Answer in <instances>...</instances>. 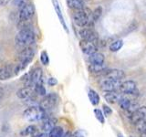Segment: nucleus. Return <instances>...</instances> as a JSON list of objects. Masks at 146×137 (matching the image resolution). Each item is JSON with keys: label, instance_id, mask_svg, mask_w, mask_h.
I'll return each instance as SVG.
<instances>
[{"label": "nucleus", "instance_id": "23", "mask_svg": "<svg viewBox=\"0 0 146 137\" xmlns=\"http://www.w3.org/2000/svg\"><path fill=\"white\" fill-rule=\"evenodd\" d=\"M88 96L90 99V102L92 105H98L100 103V95L98 94V92L96 90L90 89L88 92Z\"/></svg>", "mask_w": 146, "mask_h": 137}, {"label": "nucleus", "instance_id": "15", "mask_svg": "<svg viewBox=\"0 0 146 137\" xmlns=\"http://www.w3.org/2000/svg\"><path fill=\"white\" fill-rule=\"evenodd\" d=\"M80 49L82 50V52L86 55H89V56L95 52H97V50H98L97 44L90 42V41L82 40V39L80 42Z\"/></svg>", "mask_w": 146, "mask_h": 137}, {"label": "nucleus", "instance_id": "16", "mask_svg": "<svg viewBox=\"0 0 146 137\" xmlns=\"http://www.w3.org/2000/svg\"><path fill=\"white\" fill-rule=\"evenodd\" d=\"M58 120L55 117H48L47 116L42 121V124H41V130L44 132H48L51 131L55 126H57Z\"/></svg>", "mask_w": 146, "mask_h": 137}, {"label": "nucleus", "instance_id": "26", "mask_svg": "<svg viewBox=\"0 0 146 137\" xmlns=\"http://www.w3.org/2000/svg\"><path fill=\"white\" fill-rule=\"evenodd\" d=\"M122 47H123V41L121 39H117L115 41H113L112 43H111L109 49H110V50H111V52H117Z\"/></svg>", "mask_w": 146, "mask_h": 137}, {"label": "nucleus", "instance_id": "38", "mask_svg": "<svg viewBox=\"0 0 146 137\" xmlns=\"http://www.w3.org/2000/svg\"><path fill=\"white\" fill-rule=\"evenodd\" d=\"M2 97H3V91H2V90H0V100H1Z\"/></svg>", "mask_w": 146, "mask_h": 137}, {"label": "nucleus", "instance_id": "40", "mask_svg": "<svg viewBox=\"0 0 146 137\" xmlns=\"http://www.w3.org/2000/svg\"><path fill=\"white\" fill-rule=\"evenodd\" d=\"M83 2H86V1H90V0H82Z\"/></svg>", "mask_w": 146, "mask_h": 137}, {"label": "nucleus", "instance_id": "30", "mask_svg": "<svg viewBox=\"0 0 146 137\" xmlns=\"http://www.w3.org/2000/svg\"><path fill=\"white\" fill-rule=\"evenodd\" d=\"M94 115H95L96 119H97L102 124H103V123L105 122V116H104V114H103L102 110L94 109Z\"/></svg>", "mask_w": 146, "mask_h": 137}, {"label": "nucleus", "instance_id": "20", "mask_svg": "<svg viewBox=\"0 0 146 137\" xmlns=\"http://www.w3.org/2000/svg\"><path fill=\"white\" fill-rule=\"evenodd\" d=\"M89 61H90V64H104L105 57L102 53L97 51V52L90 55Z\"/></svg>", "mask_w": 146, "mask_h": 137}, {"label": "nucleus", "instance_id": "11", "mask_svg": "<svg viewBox=\"0 0 146 137\" xmlns=\"http://www.w3.org/2000/svg\"><path fill=\"white\" fill-rule=\"evenodd\" d=\"M102 75L104 76V78H107V79H110L114 81H119V82L125 78L124 71L121 70H118V68H112V70L107 68Z\"/></svg>", "mask_w": 146, "mask_h": 137}, {"label": "nucleus", "instance_id": "32", "mask_svg": "<svg viewBox=\"0 0 146 137\" xmlns=\"http://www.w3.org/2000/svg\"><path fill=\"white\" fill-rule=\"evenodd\" d=\"M27 2H29V0H12V4L18 8L24 7L26 4H27Z\"/></svg>", "mask_w": 146, "mask_h": 137}, {"label": "nucleus", "instance_id": "39", "mask_svg": "<svg viewBox=\"0 0 146 137\" xmlns=\"http://www.w3.org/2000/svg\"><path fill=\"white\" fill-rule=\"evenodd\" d=\"M118 137H124V136H123L121 134H120V132H119V134H118Z\"/></svg>", "mask_w": 146, "mask_h": 137}, {"label": "nucleus", "instance_id": "10", "mask_svg": "<svg viewBox=\"0 0 146 137\" xmlns=\"http://www.w3.org/2000/svg\"><path fill=\"white\" fill-rule=\"evenodd\" d=\"M121 82L119 81H114L107 78L100 80V86L102 90H103L104 92H110V91H116L117 89H119L120 87Z\"/></svg>", "mask_w": 146, "mask_h": 137}, {"label": "nucleus", "instance_id": "7", "mask_svg": "<svg viewBox=\"0 0 146 137\" xmlns=\"http://www.w3.org/2000/svg\"><path fill=\"white\" fill-rule=\"evenodd\" d=\"M42 78H43L42 68L39 67H36L34 70H32L31 71L29 72V79L25 82V86L34 89V87L36 84H38L40 82L43 81Z\"/></svg>", "mask_w": 146, "mask_h": 137}, {"label": "nucleus", "instance_id": "2", "mask_svg": "<svg viewBox=\"0 0 146 137\" xmlns=\"http://www.w3.org/2000/svg\"><path fill=\"white\" fill-rule=\"evenodd\" d=\"M91 14H92V11L85 7L83 10L75 11V13L73 14V20L77 26L82 27V29L83 27H91V26L93 25Z\"/></svg>", "mask_w": 146, "mask_h": 137}, {"label": "nucleus", "instance_id": "35", "mask_svg": "<svg viewBox=\"0 0 146 137\" xmlns=\"http://www.w3.org/2000/svg\"><path fill=\"white\" fill-rule=\"evenodd\" d=\"M35 137H48L47 132H39L38 134H36Z\"/></svg>", "mask_w": 146, "mask_h": 137}, {"label": "nucleus", "instance_id": "41", "mask_svg": "<svg viewBox=\"0 0 146 137\" xmlns=\"http://www.w3.org/2000/svg\"><path fill=\"white\" fill-rule=\"evenodd\" d=\"M144 33L146 34V29H145V31H144Z\"/></svg>", "mask_w": 146, "mask_h": 137}, {"label": "nucleus", "instance_id": "18", "mask_svg": "<svg viewBox=\"0 0 146 137\" xmlns=\"http://www.w3.org/2000/svg\"><path fill=\"white\" fill-rule=\"evenodd\" d=\"M66 2H67V6L74 11L83 10L86 7L85 2H83L82 0H67Z\"/></svg>", "mask_w": 146, "mask_h": 137}, {"label": "nucleus", "instance_id": "31", "mask_svg": "<svg viewBox=\"0 0 146 137\" xmlns=\"http://www.w3.org/2000/svg\"><path fill=\"white\" fill-rule=\"evenodd\" d=\"M40 61L45 66H48L49 64V57L46 50H43V51H41L40 53Z\"/></svg>", "mask_w": 146, "mask_h": 137}, {"label": "nucleus", "instance_id": "27", "mask_svg": "<svg viewBox=\"0 0 146 137\" xmlns=\"http://www.w3.org/2000/svg\"><path fill=\"white\" fill-rule=\"evenodd\" d=\"M34 91H35V93L36 94H38L40 96H44L46 95V93H47V91H46V89H45V87L43 86V81L42 82H40V83L38 84H36L35 87H34Z\"/></svg>", "mask_w": 146, "mask_h": 137}, {"label": "nucleus", "instance_id": "36", "mask_svg": "<svg viewBox=\"0 0 146 137\" xmlns=\"http://www.w3.org/2000/svg\"><path fill=\"white\" fill-rule=\"evenodd\" d=\"M10 0H0V7H5L9 3Z\"/></svg>", "mask_w": 146, "mask_h": 137}, {"label": "nucleus", "instance_id": "33", "mask_svg": "<svg viewBox=\"0 0 146 137\" xmlns=\"http://www.w3.org/2000/svg\"><path fill=\"white\" fill-rule=\"evenodd\" d=\"M102 112H103L105 117H108V116L111 115V114H112V110H111V107L108 106L107 104H103L102 105Z\"/></svg>", "mask_w": 146, "mask_h": 137}, {"label": "nucleus", "instance_id": "3", "mask_svg": "<svg viewBox=\"0 0 146 137\" xmlns=\"http://www.w3.org/2000/svg\"><path fill=\"white\" fill-rule=\"evenodd\" d=\"M35 57V49L31 47L25 48L21 50L18 55V64L16 65V75L19 73V71L25 70L27 66L32 61Z\"/></svg>", "mask_w": 146, "mask_h": 137}, {"label": "nucleus", "instance_id": "17", "mask_svg": "<svg viewBox=\"0 0 146 137\" xmlns=\"http://www.w3.org/2000/svg\"><path fill=\"white\" fill-rule=\"evenodd\" d=\"M51 1H52L53 7H54V8H55V11H56V13H57V16H58V17L59 21H60L61 25L63 26L64 29L66 30V32H68V27H67L65 19H64V17H63V15H62V11H61L60 6H59V4H58V0H51Z\"/></svg>", "mask_w": 146, "mask_h": 137}, {"label": "nucleus", "instance_id": "19", "mask_svg": "<svg viewBox=\"0 0 146 137\" xmlns=\"http://www.w3.org/2000/svg\"><path fill=\"white\" fill-rule=\"evenodd\" d=\"M104 99L108 103L114 104L119 102V100H121V95L118 93L117 91H110V92H105L104 93Z\"/></svg>", "mask_w": 146, "mask_h": 137}, {"label": "nucleus", "instance_id": "21", "mask_svg": "<svg viewBox=\"0 0 146 137\" xmlns=\"http://www.w3.org/2000/svg\"><path fill=\"white\" fill-rule=\"evenodd\" d=\"M107 70L105 64H90L89 71L92 74H103L104 71Z\"/></svg>", "mask_w": 146, "mask_h": 137}, {"label": "nucleus", "instance_id": "14", "mask_svg": "<svg viewBox=\"0 0 146 137\" xmlns=\"http://www.w3.org/2000/svg\"><path fill=\"white\" fill-rule=\"evenodd\" d=\"M146 118V106H139V108L133 112L130 116V121L132 124H136L137 122Z\"/></svg>", "mask_w": 146, "mask_h": 137}, {"label": "nucleus", "instance_id": "6", "mask_svg": "<svg viewBox=\"0 0 146 137\" xmlns=\"http://www.w3.org/2000/svg\"><path fill=\"white\" fill-rule=\"evenodd\" d=\"M59 102V97L56 92H50L48 94H46L44 97L41 99L39 102L38 106L45 112H48L52 110L58 105Z\"/></svg>", "mask_w": 146, "mask_h": 137}, {"label": "nucleus", "instance_id": "9", "mask_svg": "<svg viewBox=\"0 0 146 137\" xmlns=\"http://www.w3.org/2000/svg\"><path fill=\"white\" fill-rule=\"evenodd\" d=\"M119 90L121 93L126 95H137L138 94V89H137V84L133 80H125L121 82Z\"/></svg>", "mask_w": 146, "mask_h": 137}, {"label": "nucleus", "instance_id": "25", "mask_svg": "<svg viewBox=\"0 0 146 137\" xmlns=\"http://www.w3.org/2000/svg\"><path fill=\"white\" fill-rule=\"evenodd\" d=\"M63 135H64V130L60 126H55L48 134V137H63Z\"/></svg>", "mask_w": 146, "mask_h": 137}, {"label": "nucleus", "instance_id": "4", "mask_svg": "<svg viewBox=\"0 0 146 137\" xmlns=\"http://www.w3.org/2000/svg\"><path fill=\"white\" fill-rule=\"evenodd\" d=\"M35 15V7L33 4L27 3L24 7L19 8L18 12V19H19V29L22 27H25L27 26H30L29 21L33 18Z\"/></svg>", "mask_w": 146, "mask_h": 137}, {"label": "nucleus", "instance_id": "34", "mask_svg": "<svg viewBox=\"0 0 146 137\" xmlns=\"http://www.w3.org/2000/svg\"><path fill=\"white\" fill-rule=\"evenodd\" d=\"M48 84L49 86H51V87L56 86L58 84V80L56 79V78H53V77L49 78V79L48 80Z\"/></svg>", "mask_w": 146, "mask_h": 137}, {"label": "nucleus", "instance_id": "24", "mask_svg": "<svg viewBox=\"0 0 146 137\" xmlns=\"http://www.w3.org/2000/svg\"><path fill=\"white\" fill-rule=\"evenodd\" d=\"M119 106H120V108L121 110H123V111L127 112L128 109L130 108L131 104V100L127 98V97H121V100H119Z\"/></svg>", "mask_w": 146, "mask_h": 137}, {"label": "nucleus", "instance_id": "5", "mask_svg": "<svg viewBox=\"0 0 146 137\" xmlns=\"http://www.w3.org/2000/svg\"><path fill=\"white\" fill-rule=\"evenodd\" d=\"M23 117L29 122L43 121L47 117V112L43 111L39 106H30L24 111Z\"/></svg>", "mask_w": 146, "mask_h": 137}, {"label": "nucleus", "instance_id": "8", "mask_svg": "<svg viewBox=\"0 0 146 137\" xmlns=\"http://www.w3.org/2000/svg\"><path fill=\"white\" fill-rule=\"evenodd\" d=\"M79 34L82 40L90 41V42H92L95 44L99 42L98 33L94 29H91V27H83V29L80 30Z\"/></svg>", "mask_w": 146, "mask_h": 137}, {"label": "nucleus", "instance_id": "13", "mask_svg": "<svg viewBox=\"0 0 146 137\" xmlns=\"http://www.w3.org/2000/svg\"><path fill=\"white\" fill-rule=\"evenodd\" d=\"M17 96L18 99L23 100H30L35 98V91L29 87H22L17 91Z\"/></svg>", "mask_w": 146, "mask_h": 137}, {"label": "nucleus", "instance_id": "22", "mask_svg": "<svg viewBox=\"0 0 146 137\" xmlns=\"http://www.w3.org/2000/svg\"><path fill=\"white\" fill-rule=\"evenodd\" d=\"M39 132L38 131V128L35 126V125H29L27 126L26 129L23 130L20 134L23 135V136H30V137H35L36 134H38Z\"/></svg>", "mask_w": 146, "mask_h": 137}, {"label": "nucleus", "instance_id": "28", "mask_svg": "<svg viewBox=\"0 0 146 137\" xmlns=\"http://www.w3.org/2000/svg\"><path fill=\"white\" fill-rule=\"evenodd\" d=\"M102 7H97L92 11V14H91V17H92V21L96 22L100 17H102Z\"/></svg>", "mask_w": 146, "mask_h": 137}, {"label": "nucleus", "instance_id": "37", "mask_svg": "<svg viewBox=\"0 0 146 137\" xmlns=\"http://www.w3.org/2000/svg\"><path fill=\"white\" fill-rule=\"evenodd\" d=\"M63 137H74V135L72 134V132H67L66 134H64Z\"/></svg>", "mask_w": 146, "mask_h": 137}, {"label": "nucleus", "instance_id": "12", "mask_svg": "<svg viewBox=\"0 0 146 137\" xmlns=\"http://www.w3.org/2000/svg\"><path fill=\"white\" fill-rule=\"evenodd\" d=\"M16 75V65H6L0 67V80H7Z\"/></svg>", "mask_w": 146, "mask_h": 137}, {"label": "nucleus", "instance_id": "1", "mask_svg": "<svg viewBox=\"0 0 146 137\" xmlns=\"http://www.w3.org/2000/svg\"><path fill=\"white\" fill-rule=\"evenodd\" d=\"M35 31L30 25L19 29V31L15 36V44L17 47L25 49L27 47H31V45L35 42Z\"/></svg>", "mask_w": 146, "mask_h": 137}, {"label": "nucleus", "instance_id": "29", "mask_svg": "<svg viewBox=\"0 0 146 137\" xmlns=\"http://www.w3.org/2000/svg\"><path fill=\"white\" fill-rule=\"evenodd\" d=\"M135 126H136L137 132H139V134L146 132V118L143 119V120L140 121L139 122H137L135 124Z\"/></svg>", "mask_w": 146, "mask_h": 137}]
</instances>
